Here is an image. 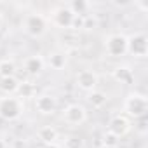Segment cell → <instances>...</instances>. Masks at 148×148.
Returning <instances> with one entry per match:
<instances>
[{
  "label": "cell",
  "mask_w": 148,
  "mask_h": 148,
  "mask_svg": "<svg viewBox=\"0 0 148 148\" xmlns=\"http://www.w3.org/2000/svg\"><path fill=\"white\" fill-rule=\"evenodd\" d=\"M25 113V101L16 94L0 98V119L5 122H16Z\"/></svg>",
  "instance_id": "obj_1"
},
{
  "label": "cell",
  "mask_w": 148,
  "mask_h": 148,
  "mask_svg": "<svg viewBox=\"0 0 148 148\" xmlns=\"http://www.w3.org/2000/svg\"><path fill=\"white\" fill-rule=\"evenodd\" d=\"M23 30L32 38H42L49 30V19L42 12H30L25 16Z\"/></svg>",
  "instance_id": "obj_2"
},
{
  "label": "cell",
  "mask_w": 148,
  "mask_h": 148,
  "mask_svg": "<svg viewBox=\"0 0 148 148\" xmlns=\"http://www.w3.org/2000/svg\"><path fill=\"white\" fill-rule=\"evenodd\" d=\"M124 115L129 119H143L148 112V99L141 92H129L124 99Z\"/></svg>",
  "instance_id": "obj_3"
},
{
  "label": "cell",
  "mask_w": 148,
  "mask_h": 148,
  "mask_svg": "<svg viewBox=\"0 0 148 148\" xmlns=\"http://www.w3.org/2000/svg\"><path fill=\"white\" fill-rule=\"evenodd\" d=\"M73 18L75 14L71 12V9L68 7V4H61V5H56L54 9H51L47 19H49V25L56 26V28H61V30H70L71 28V23H73Z\"/></svg>",
  "instance_id": "obj_4"
},
{
  "label": "cell",
  "mask_w": 148,
  "mask_h": 148,
  "mask_svg": "<svg viewBox=\"0 0 148 148\" xmlns=\"http://www.w3.org/2000/svg\"><path fill=\"white\" fill-rule=\"evenodd\" d=\"M61 119L66 125L79 127L87 120V108L82 103H70V105L64 106V110L61 113Z\"/></svg>",
  "instance_id": "obj_5"
},
{
  "label": "cell",
  "mask_w": 148,
  "mask_h": 148,
  "mask_svg": "<svg viewBox=\"0 0 148 148\" xmlns=\"http://www.w3.org/2000/svg\"><path fill=\"white\" fill-rule=\"evenodd\" d=\"M105 52L110 58H122L127 54V35L112 33L105 38Z\"/></svg>",
  "instance_id": "obj_6"
},
{
  "label": "cell",
  "mask_w": 148,
  "mask_h": 148,
  "mask_svg": "<svg viewBox=\"0 0 148 148\" xmlns=\"http://www.w3.org/2000/svg\"><path fill=\"white\" fill-rule=\"evenodd\" d=\"M127 54L143 59L148 56V37L141 32H136L127 37Z\"/></svg>",
  "instance_id": "obj_7"
},
{
  "label": "cell",
  "mask_w": 148,
  "mask_h": 148,
  "mask_svg": "<svg viewBox=\"0 0 148 148\" xmlns=\"http://www.w3.org/2000/svg\"><path fill=\"white\" fill-rule=\"evenodd\" d=\"M75 84L80 91L92 92V91H96V87L99 84V75L94 70H80L75 77Z\"/></svg>",
  "instance_id": "obj_8"
},
{
  "label": "cell",
  "mask_w": 148,
  "mask_h": 148,
  "mask_svg": "<svg viewBox=\"0 0 148 148\" xmlns=\"http://www.w3.org/2000/svg\"><path fill=\"white\" fill-rule=\"evenodd\" d=\"M106 131H108V132H112L113 136H117V138L120 139V138H124V136L131 131V119H129V117H125L124 113L113 115V117L108 120Z\"/></svg>",
  "instance_id": "obj_9"
},
{
  "label": "cell",
  "mask_w": 148,
  "mask_h": 148,
  "mask_svg": "<svg viewBox=\"0 0 148 148\" xmlns=\"http://www.w3.org/2000/svg\"><path fill=\"white\" fill-rule=\"evenodd\" d=\"M35 110L40 113V115H54L58 112V98L52 96V94H38L35 96Z\"/></svg>",
  "instance_id": "obj_10"
},
{
  "label": "cell",
  "mask_w": 148,
  "mask_h": 148,
  "mask_svg": "<svg viewBox=\"0 0 148 148\" xmlns=\"http://www.w3.org/2000/svg\"><path fill=\"white\" fill-rule=\"evenodd\" d=\"M23 68H25V71L28 73L30 77H37V75H40V73L45 70V58L42 54L28 56L23 61Z\"/></svg>",
  "instance_id": "obj_11"
},
{
  "label": "cell",
  "mask_w": 148,
  "mask_h": 148,
  "mask_svg": "<svg viewBox=\"0 0 148 148\" xmlns=\"http://www.w3.org/2000/svg\"><path fill=\"white\" fill-rule=\"evenodd\" d=\"M112 77L119 82V84H124V86H131L134 82V71L129 64H119L112 70Z\"/></svg>",
  "instance_id": "obj_12"
},
{
  "label": "cell",
  "mask_w": 148,
  "mask_h": 148,
  "mask_svg": "<svg viewBox=\"0 0 148 148\" xmlns=\"http://www.w3.org/2000/svg\"><path fill=\"white\" fill-rule=\"evenodd\" d=\"M45 64H49L51 70H56V71L64 70V66L68 64V56H66V52H63V51H51V52L47 54Z\"/></svg>",
  "instance_id": "obj_13"
},
{
  "label": "cell",
  "mask_w": 148,
  "mask_h": 148,
  "mask_svg": "<svg viewBox=\"0 0 148 148\" xmlns=\"http://www.w3.org/2000/svg\"><path fill=\"white\" fill-rule=\"evenodd\" d=\"M37 138L44 143V145H54L59 139V132L54 125H42L37 131Z\"/></svg>",
  "instance_id": "obj_14"
},
{
  "label": "cell",
  "mask_w": 148,
  "mask_h": 148,
  "mask_svg": "<svg viewBox=\"0 0 148 148\" xmlns=\"http://www.w3.org/2000/svg\"><path fill=\"white\" fill-rule=\"evenodd\" d=\"M87 101L91 103L92 108H103L106 103H108V94L103 92V91H92V92H87Z\"/></svg>",
  "instance_id": "obj_15"
},
{
  "label": "cell",
  "mask_w": 148,
  "mask_h": 148,
  "mask_svg": "<svg viewBox=\"0 0 148 148\" xmlns=\"http://www.w3.org/2000/svg\"><path fill=\"white\" fill-rule=\"evenodd\" d=\"M19 87V80L16 77H7V79H0V91L4 92V96L16 94Z\"/></svg>",
  "instance_id": "obj_16"
},
{
  "label": "cell",
  "mask_w": 148,
  "mask_h": 148,
  "mask_svg": "<svg viewBox=\"0 0 148 148\" xmlns=\"http://www.w3.org/2000/svg\"><path fill=\"white\" fill-rule=\"evenodd\" d=\"M68 7L75 16H89V11H91V4L86 2V0H71Z\"/></svg>",
  "instance_id": "obj_17"
},
{
  "label": "cell",
  "mask_w": 148,
  "mask_h": 148,
  "mask_svg": "<svg viewBox=\"0 0 148 148\" xmlns=\"http://www.w3.org/2000/svg\"><path fill=\"white\" fill-rule=\"evenodd\" d=\"M16 77V63L9 58L0 59V79Z\"/></svg>",
  "instance_id": "obj_18"
},
{
  "label": "cell",
  "mask_w": 148,
  "mask_h": 148,
  "mask_svg": "<svg viewBox=\"0 0 148 148\" xmlns=\"http://www.w3.org/2000/svg\"><path fill=\"white\" fill-rule=\"evenodd\" d=\"M16 96L25 101V99L35 98V96H37V89H35V86H33L32 82H19V87H18Z\"/></svg>",
  "instance_id": "obj_19"
},
{
  "label": "cell",
  "mask_w": 148,
  "mask_h": 148,
  "mask_svg": "<svg viewBox=\"0 0 148 148\" xmlns=\"http://www.w3.org/2000/svg\"><path fill=\"white\" fill-rule=\"evenodd\" d=\"M61 148H86V141L77 134H70L63 139Z\"/></svg>",
  "instance_id": "obj_20"
},
{
  "label": "cell",
  "mask_w": 148,
  "mask_h": 148,
  "mask_svg": "<svg viewBox=\"0 0 148 148\" xmlns=\"http://www.w3.org/2000/svg\"><path fill=\"white\" fill-rule=\"evenodd\" d=\"M101 143H103L105 148H117V146H119V138L113 136L112 132L105 131V134H103V138H101Z\"/></svg>",
  "instance_id": "obj_21"
},
{
  "label": "cell",
  "mask_w": 148,
  "mask_h": 148,
  "mask_svg": "<svg viewBox=\"0 0 148 148\" xmlns=\"http://www.w3.org/2000/svg\"><path fill=\"white\" fill-rule=\"evenodd\" d=\"M96 25H98L96 18H92V16H84V28H82V30H94Z\"/></svg>",
  "instance_id": "obj_22"
},
{
  "label": "cell",
  "mask_w": 148,
  "mask_h": 148,
  "mask_svg": "<svg viewBox=\"0 0 148 148\" xmlns=\"http://www.w3.org/2000/svg\"><path fill=\"white\" fill-rule=\"evenodd\" d=\"M82 28H84V16H75L70 30H82Z\"/></svg>",
  "instance_id": "obj_23"
},
{
  "label": "cell",
  "mask_w": 148,
  "mask_h": 148,
  "mask_svg": "<svg viewBox=\"0 0 148 148\" xmlns=\"http://www.w3.org/2000/svg\"><path fill=\"white\" fill-rule=\"evenodd\" d=\"M11 148H28V143H26L25 139H16Z\"/></svg>",
  "instance_id": "obj_24"
},
{
  "label": "cell",
  "mask_w": 148,
  "mask_h": 148,
  "mask_svg": "<svg viewBox=\"0 0 148 148\" xmlns=\"http://www.w3.org/2000/svg\"><path fill=\"white\" fill-rule=\"evenodd\" d=\"M134 5H136L138 9H141L143 12H146V11H148V4H146V2H136Z\"/></svg>",
  "instance_id": "obj_25"
},
{
  "label": "cell",
  "mask_w": 148,
  "mask_h": 148,
  "mask_svg": "<svg viewBox=\"0 0 148 148\" xmlns=\"http://www.w3.org/2000/svg\"><path fill=\"white\" fill-rule=\"evenodd\" d=\"M44 148H61V146H59L58 143H54V145H45Z\"/></svg>",
  "instance_id": "obj_26"
},
{
  "label": "cell",
  "mask_w": 148,
  "mask_h": 148,
  "mask_svg": "<svg viewBox=\"0 0 148 148\" xmlns=\"http://www.w3.org/2000/svg\"><path fill=\"white\" fill-rule=\"evenodd\" d=\"M2 26H4V14L0 12V30H2Z\"/></svg>",
  "instance_id": "obj_27"
},
{
  "label": "cell",
  "mask_w": 148,
  "mask_h": 148,
  "mask_svg": "<svg viewBox=\"0 0 148 148\" xmlns=\"http://www.w3.org/2000/svg\"><path fill=\"white\" fill-rule=\"evenodd\" d=\"M0 148H5V143H2V141H0Z\"/></svg>",
  "instance_id": "obj_28"
}]
</instances>
